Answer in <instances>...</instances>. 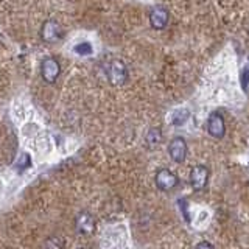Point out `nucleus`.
Listing matches in <instances>:
<instances>
[{"label": "nucleus", "instance_id": "obj_13", "mask_svg": "<svg viewBox=\"0 0 249 249\" xmlns=\"http://www.w3.org/2000/svg\"><path fill=\"white\" fill-rule=\"evenodd\" d=\"M240 84H241L243 92H248V89H249V64H246L240 70Z\"/></svg>", "mask_w": 249, "mask_h": 249}, {"label": "nucleus", "instance_id": "obj_5", "mask_svg": "<svg viewBox=\"0 0 249 249\" xmlns=\"http://www.w3.org/2000/svg\"><path fill=\"white\" fill-rule=\"evenodd\" d=\"M61 75V66L56 58H44L41 62V76L45 83L53 84L56 83V80Z\"/></svg>", "mask_w": 249, "mask_h": 249}, {"label": "nucleus", "instance_id": "obj_14", "mask_svg": "<svg viewBox=\"0 0 249 249\" xmlns=\"http://www.w3.org/2000/svg\"><path fill=\"white\" fill-rule=\"evenodd\" d=\"M178 207L181 209V212H182V216H184V220L187 223H190V215H189V204H187V201L185 199H181L178 202Z\"/></svg>", "mask_w": 249, "mask_h": 249}, {"label": "nucleus", "instance_id": "obj_11", "mask_svg": "<svg viewBox=\"0 0 249 249\" xmlns=\"http://www.w3.org/2000/svg\"><path fill=\"white\" fill-rule=\"evenodd\" d=\"M189 119H190L189 109H185V107L176 109V111L173 112V115H171V124H173V126H182V124L187 123Z\"/></svg>", "mask_w": 249, "mask_h": 249}, {"label": "nucleus", "instance_id": "obj_2", "mask_svg": "<svg viewBox=\"0 0 249 249\" xmlns=\"http://www.w3.org/2000/svg\"><path fill=\"white\" fill-rule=\"evenodd\" d=\"M179 179L170 168H160L154 175V184L160 192H171L178 187Z\"/></svg>", "mask_w": 249, "mask_h": 249}, {"label": "nucleus", "instance_id": "obj_8", "mask_svg": "<svg viewBox=\"0 0 249 249\" xmlns=\"http://www.w3.org/2000/svg\"><path fill=\"white\" fill-rule=\"evenodd\" d=\"M170 20V13L165 6L162 5H156L153 10L150 11V25L153 30H165Z\"/></svg>", "mask_w": 249, "mask_h": 249}, {"label": "nucleus", "instance_id": "obj_3", "mask_svg": "<svg viewBox=\"0 0 249 249\" xmlns=\"http://www.w3.org/2000/svg\"><path fill=\"white\" fill-rule=\"evenodd\" d=\"M210 179V170L206 165H195L190 170V176H189V182L192 185V189L195 192H201L204 190Z\"/></svg>", "mask_w": 249, "mask_h": 249}, {"label": "nucleus", "instance_id": "obj_12", "mask_svg": "<svg viewBox=\"0 0 249 249\" xmlns=\"http://www.w3.org/2000/svg\"><path fill=\"white\" fill-rule=\"evenodd\" d=\"M73 52L76 54H81V56H88V54H92L93 49H92V45L89 42H80V44H76L73 47Z\"/></svg>", "mask_w": 249, "mask_h": 249}, {"label": "nucleus", "instance_id": "obj_9", "mask_svg": "<svg viewBox=\"0 0 249 249\" xmlns=\"http://www.w3.org/2000/svg\"><path fill=\"white\" fill-rule=\"evenodd\" d=\"M97 223L93 215H90L89 212H80L75 218V229L78 233L81 235H90V233L95 232Z\"/></svg>", "mask_w": 249, "mask_h": 249}, {"label": "nucleus", "instance_id": "obj_10", "mask_svg": "<svg viewBox=\"0 0 249 249\" xmlns=\"http://www.w3.org/2000/svg\"><path fill=\"white\" fill-rule=\"evenodd\" d=\"M145 142L150 148H154L158 146L160 142H162V129L158 128V126H153L148 129L146 136H145Z\"/></svg>", "mask_w": 249, "mask_h": 249}, {"label": "nucleus", "instance_id": "obj_16", "mask_svg": "<svg viewBox=\"0 0 249 249\" xmlns=\"http://www.w3.org/2000/svg\"><path fill=\"white\" fill-rule=\"evenodd\" d=\"M196 248H213V243H209V241H199Z\"/></svg>", "mask_w": 249, "mask_h": 249}, {"label": "nucleus", "instance_id": "obj_6", "mask_svg": "<svg viewBox=\"0 0 249 249\" xmlns=\"http://www.w3.org/2000/svg\"><path fill=\"white\" fill-rule=\"evenodd\" d=\"M39 35H41V39L47 44H54L58 42L61 36H62V30H61V25L53 19H49L42 23L41 27V31H39Z\"/></svg>", "mask_w": 249, "mask_h": 249}, {"label": "nucleus", "instance_id": "obj_7", "mask_svg": "<svg viewBox=\"0 0 249 249\" xmlns=\"http://www.w3.org/2000/svg\"><path fill=\"white\" fill-rule=\"evenodd\" d=\"M207 132L213 139H223L226 134V120L221 112H212L207 119Z\"/></svg>", "mask_w": 249, "mask_h": 249}, {"label": "nucleus", "instance_id": "obj_17", "mask_svg": "<svg viewBox=\"0 0 249 249\" xmlns=\"http://www.w3.org/2000/svg\"><path fill=\"white\" fill-rule=\"evenodd\" d=\"M248 187H249V182H248Z\"/></svg>", "mask_w": 249, "mask_h": 249}, {"label": "nucleus", "instance_id": "obj_4", "mask_svg": "<svg viewBox=\"0 0 249 249\" xmlns=\"http://www.w3.org/2000/svg\"><path fill=\"white\" fill-rule=\"evenodd\" d=\"M168 154L173 162L176 163H182L187 159V151H189V146H187L185 139L181 136H176L170 140V143L167 146Z\"/></svg>", "mask_w": 249, "mask_h": 249}, {"label": "nucleus", "instance_id": "obj_15", "mask_svg": "<svg viewBox=\"0 0 249 249\" xmlns=\"http://www.w3.org/2000/svg\"><path fill=\"white\" fill-rule=\"evenodd\" d=\"M45 246L47 248H62L64 246V241L54 237V238H50L49 241H45Z\"/></svg>", "mask_w": 249, "mask_h": 249}, {"label": "nucleus", "instance_id": "obj_1", "mask_svg": "<svg viewBox=\"0 0 249 249\" xmlns=\"http://www.w3.org/2000/svg\"><path fill=\"white\" fill-rule=\"evenodd\" d=\"M106 76L109 83H111L114 88H120L128 80V67L123 61L120 59H114L109 62V66L106 67Z\"/></svg>", "mask_w": 249, "mask_h": 249}]
</instances>
